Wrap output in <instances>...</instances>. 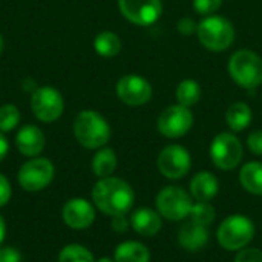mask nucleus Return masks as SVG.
I'll return each instance as SVG.
<instances>
[{
  "instance_id": "obj_1",
  "label": "nucleus",
  "mask_w": 262,
  "mask_h": 262,
  "mask_svg": "<svg viewBox=\"0 0 262 262\" xmlns=\"http://www.w3.org/2000/svg\"><path fill=\"white\" fill-rule=\"evenodd\" d=\"M94 206L107 216L126 215L135 201V193L130 184L117 177L100 178L92 187Z\"/></svg>"
},
{
  "instance_id": "obj_2",
  "label": "nucleus",
  "mask_w": 262,
  "mask_h": 262,
  "mask_svg": "<svg viewBox=\"0 0 262 262\" xmlns=\"http://www.w3.org/2000/svg\"><path fill=\"white\" fill-rule=\"evenodd\" d=\"M74 135L86 149H101L111 140V126L97 111H81L74 120Z\"/></svg>"
},
{
  "instance_id": "obj_3",
  "label": "nucleus",
  "mask_w": 262,
  "mask_h": 262,
  "mask_svg": "<svg viewBox=\"0 0 262 262\" xmlns=\"http://www.w3.org/2000/svg\"><path fill=\"white\" fill-rule=\"evenodd\" d=\"M196 37L207 51L223 52L233 45L235 28L229 18L212 14L198 23Z\"/></svg>"
},
{
  "instance_id": "obj_4",
  "label": "nucleus",
  "mask_w": 262,
  "mask_h": 262,
  "mask_svg": "<svg viewBox=\"0 0 262 262\" xmlns=\"http://www.w3.org/2000/svg\"><path fill=\"white\" fill-rule=\"evenodd\" d=\"M229 74L244 89H256L262 83V58L250 49H239L229 60Z\"/></svg>"
},
{
  "instance_id": "obj_5",
  "label": "nucleus",
  "mask_w": 262,
  "mask_h": 262,
  "mask_svg": "<svg viewBox=\"0 0 262 262\" xmlns=\"http://www.w3.org/2000/svg\"><path fill=\"white\" fill-rule=\"evenodd\" d=\"M255 236V224L244 215H232L218 227V243L223 249L239 252L246 249Z\"/></svg>"
},
{
  "instance_id": "obj_6",
  "label": "nucleus",
  "mask_w": 262,
  "mask_h": 262,
  "mask_svg": "<svg viewBox=\"0 0 262 262\" xmlns=\"http://www.w3.org/2000/svg\"><path fill=\"white\" fill-rule=\"evenodd\" d=\"M54 175H55V167L52 161L48 158L35 157L28 160L25 164H21L17 173V181L23 190L29 193H35L46 189L52 183Z\"/></svg>"
},
{
  "instance_id": "obj_7",
  "label": "nucleus",
  "mask_w": 262,
  "mask_h": 262,
  "mask_svg": "<svg viewBox=\"0 0 262 262\" xmlns=\"http://www.w3.org/2000/svg\"><path fill=\"white\" fill-rule=\"evenodd\" d=\"M193 203L192 196L178 186H167L157 195L158 213L169 221H181L190 216Z\"/></svg>"
},
{
  "instance_id": "obj_8",
  "label": "nucleus",
  "mask_w": 262,
  "mask_h": 262,
  "mask_svg": "<svg viewBox=\"0 0 262 262\" xmlns=\"http://www.w3.org/2000/svg\"><path fill=\"white\" fill-rule=\"evenodd\" d=\"M210 160L221 170H233L239 166L244 150L239 138L230 132L218 134L210 143Z\"/></svg>"
},
{
  "instance_id": "obj_9",
  "label": "nucleus",
  "mask_w": 262,
  "mask_h": 262,
  "mask_svg": "<svg viewBox=\"0 0 262 262\" xmlns=\"http://www.w3.org/2000/svg\"><path fill=\"white\" fill-rule=\"evenodd\" d=\"M31 111L37 120L54 123L63 115V95L52 86H40L31 95Z\"/></svg>"
},
{
  "instance_id": "obj_10",
  "label": "nucleus",
  "mask_w": 262,
  "mask_h": 262,
  "mask_svg": "<svg viewBox=\"0 0 262 262\" xmlns=\"http://www.w3.org/2000/svg\"><path fill=\"white\" fill-rule=\"evenodd\" d=\"M193 126V114L189 107L173 104L166 107L157 121L158 132L166 138H181Z\"/></svg>"
},
{
  "instance_id": "obj_11",
  "label": "nucleus",
  "mask_w": 262,
  "mask_h": 262,
  "mask_svg": "<svg viewBox=\"0 0 262 262\" xmlns=\"http://www.w3.org/2000/svg\"><path fill=\"white\" fill-rule=\"evenodd\" d=\"M157 163L163 177L167 180H181L189 173L192 158L186 147L180 144H169L160 152Z\"/></svg>"
},
{
  "instance_id": "obj_12",
  "label": "nucleus",
  "mask_w": 262,
  "mask_h": 262,
  "mask_svg": "<svg viewBox=\"0 0 262 262\" xmlns=\"http://www.w3.org/2000/svg\"><path fill=\"white\" fill-rule=\"evenodd\" d=\"M120 12L126 20L138 26H149L163 14L161 0H118Z\"/></svg>"
},
{
  "instance_id": "obj_13",
  "label": "nucleus",
  "mask_w": 262,
  "mask_h": 262,
  "mask_svg": "<svg viewBox=\"0 0 262 262\" xmlns=\"http://www.w3.org/2000/svg\"><path fill=\"white\" fill-rule=\"evenodd\" d=\"M117 97L127 106H143L152 98L150 83L137 74H127L121 77L117 83Z\"/></svg>"
},
{
  "instance_id": "obj_14",
  "label": "nucleus",
  "mask_w": 262,
  "mask_h": 262,
  "mask_svg": "<svg viewBox=\"0 0 262 262\" xmlns=\"http://www.w3.org/2000/svg\"><path fill=\"white\" fill-rule=\"evenodd\" d=\"M61 216L69 229L86 230L95 221V206L84 198H72L64 203Z\"/></svg>"
},
{
  "instance_id": "obj_15",
  "label": "nucleus",
  "mask_w": 262,
  "mask_h": 262,
  "mask_svg": "<svg viewBox=\"0 0 262 262\" xmlns=\"http://www.w3.org/2000/svg\"><path fill=\"white\" fill-rule=\"evenodd\" d=\"M15 146L23 157L35 158L43 152L46 146V137L40 127L34 124H25L15 135Z\"/></svg>"
},
{
  "instance_id": "obj_16",
  "label": "nucleus",
  "mask_w": 262,
  "mask_h": 262,
  "mask_svg": "<svg viewBox=\"0 0 262 262\" xmlns=\"http://www.w3.org/2000/svg\"><path fill=\"white\" fill-rule=\"evenodd\" d=\"M209 241V230L192 220L186 221L178 230V243L187 252H196L203 249Z\"/></svg>"
},
{
  "instance_id": "obj_17",
  "label": "nucleus",
  "mask_w": 262,
  "mask_h": 262,
  "mask_svg": "<svg viewBox=\"0 0 262 262\" xmlns=\"http://www.w3.org/2000/svg\"><path fill=\"white\" fill-rule=\"evenodd\" d=\"M130 227L141 236H154L163 227V216L149 207L137 209L130 215Z\"/></svg>"
},
{
  "instance_id": "obj_18",
  "label": "nucleus",
  "mask_w": 262,
  "mask_h": 262,
  "mask_svg": "<svg viewBox=\"0 0 262 262\" xmlns=\"http://www.w3.org/2000/svg\"><path fill=\"white\" fill-rule=\"evenodd\" d=\"M218 190H220L218 178L207 170L196 173L190 181V196L196 203L212 201L218 195Z\"/></svg>"
},
{
  "instance_id": "obj_19",
  "label": "nucleus",
  "mask_w": 262,
  "mask_h": 262,
  "mask_svg": "<svg viewBox=\"0 0 262 262\" xmlns=\"http://www.w3.org/2000/svg\"><path fill=\"white\" fill-rule=\"evenodd\" d=\"M114 259L115 262H150V252L138 241H126L115 249Z\"/></svg>"
},
{
  "instance_id": "obj_20",
  "label": "nucleus",
  "mask_w": 262,
  "mask_h": 262,
  "mask_svg": "<svg viewBox=\"0 0 262 262\" xmlns=\"http://www.w3.org/2000/svg\"><path fill=\"white\" fill-rule=\"evenodd\" d=\"M253 114L247 103L236 101L230 104L226 111V123L233 132H241L247 129L252 123Z\"/></svg>"
},
{
  "instance_id": "obj_21",
  "label": "nucleus",
  "mask_w": 262,
  "mask_h": 262,
  "mask_svg": "<svg viewBox=\"0 0 262 262\" xmlns=\"http://www.w3.org/2000/svg\"><path fill=\"white\" fill-rule=\"evenodd\" d=\"M241 186L252 195H262V163L250 161L239 172Z\"/></svg>"
},
{
  "instance_id": "obj_22",
  "label": "nucleus",
  "mask_w": 262,
  "mask_h": 262,
  "mask_svg": "<svg viewBox=\"0 0 262 262\" xmlns=\"http://www.w3.org/2000/svg\"><path fill=\"white\" fill-rule=\"evenodd\" d=\"M117 169V155L111 147H101L92 158V172L98 178L112 177Z\"/></svg>"
},
{
  "instance_id": "obj_23",
  "label": "nucleus",
  "mask_w": 262,
  "mask_h": 262,
  "mask_svg": "<svg viewBox=\"0 0 262 262\" xmlns=\"http://www.w3.org/2000/svg\"><path fill=\"white\" fill-rule=\"evenodd\" d=\"M94 49L101 57H115L121 51V40L115 32L103 31L94 38Z\"/></svg>"
},
{
  "instance_id": "obj_24",
  "label": "nucleus",
  "mask_w": 262,
  "mask_h": 262,
  "mask_svg": "<svg viewBox=\"0 0 262 262\" xmlns=\"http://www.w3.org/2000/svg\"><path fill=\"white\" fill-rule=\"evenodd\" d=\"M177 101L181 106L190 107L201 100V86L196 80L186 78L177 86Z\"/></svg>"
},
{
  "instance_id": "obj_25",
  "label": "nucleus",
  "mask_w": 262,
  "mask_h": 262,
  "mask_svg": "<svg viewBox=\"0 0 262 262\" xmlns=\"http://www.w3.org/2000/svg\"><path fill=\"white\" fill-rule=\"evenodd\" d=\"M58 262H95V258L84 246L69 244L60 250Z\"/></svg>"
},
{
  "instance_id": "obj_26",
  "label": "nucleus",
  "mask_w": 262,
  "mask_h": 262,
  "mask_svg": "<svg viewBox=\"0 0 262 262\" xmlns=\"http://www.w3.org/2000/svg\"><path fill=\"white\" fill-rule=\"evenodd\" d=\"M20 111L15 104H3L0 106V132L6 134L14 130L20 123Z\"/></svg>"
},
{
  "instance_id": "obj_27",
  "label": "nucleus",
  "mask_w": 262,
  "mask_h": 262,
  "mask_svg": "<svg viewBox=\"0 0 262 262\" xmlns=\"http://www.w3.org/2000/svg\"><path fill=\"white\" fill-rule=\"evenodd\" d=\"M189 218L201 226L209 227L215 221V209L209 203H196V204H193Z\"/></svg>"
},
{
  "instance_id": "obj_28",
  "label": "nucleus",
  "mask_w": 262,
  "mask_h": 262,
  "mask_svg": "<svg viewBox=\"0 0 262 262\" xmlns=\"http://www.w3.org/2000/svg\"><path fill=\"white\" fill-rule=\"evenodd\" d=\"M223 5V0H193V9L200 15H212L215 14Z\"/></svg>"
},
{
  "instance_id": "obj_29",
  "label": "nucleus",
  "mask_w": 262,
  "mask_h": 262,
  "mask_svg": "<svg viewBox=\"0 0 262 262\" xmlns=\"http://www.w3.org/2000/svg\"><path fill=\"white\" fill-rule=\"evenodd\" d=\"M235 262H262V250L259 249H243L236 253Z\"/></svg>"
},
{
  "instance_id": "obj_30",
  "label": "nucleus",
  "mask_w": 262,
  "mask_h": 262,
  "mask_svg": "<svg viewBox=\"0 0 262 262\" xmlns=\"http://www.w3.org/2000/svg\"><path fill=\"white\" fill-rule=\"evenodd\" d=\"M247 147L252 154L262 157V130H253L247 137Z\"/></svg>"
},
{
  "instance_id": "obj_31",
  "label": "nucleus",
  "mask_w": 262,
  "mask_h": 262,
  "mask_svg": "<svg viewBox=\"0 0 262 262\" xmlns=\"http://www.w3.org/2000/svg\"><path fill=\"white\" fill-rule=\"evenodd\" d=\"M11 196H12L11 183L3 173H0V207H5L9 203Z\"/></svg>"
},
{
  "instance_id": "obj_32",
  "label": "nucleus",
  "mask_w": 262,
  "mask_h": 262,
  "mask_svg": "<svg viewBox=\"0 0 262 262\" xmlns=\"http://www.w3.org/2000/svg\"><path fill=\"white\" fill-rule=\"evenodd\" d=\"M177 29L181 35H192L196 34L198 29V23H195L192 18L189 17H183L178 23H177Z\"/></svg>"
},
{
  "instance_id": "obj_33",
  "label": "nucleus",
  "mask_w": 262,
  "mask_h": 262,
  "mask_svg": "<svg viewBox=\"0 0 262 262\" xmlns=\"http://www.w3.org/2000/svg\"><path fill=\"white\" fill-rule=\"evenodd\" d=\"M0 262H21V253L15 247H0Z\"/></svg>"
},
{
  "instance_id": "obj_34",
  "label": "nucleus",
  "mask_w": 262,
  "mask_h": 262,
  "mask_svg": "<svg viewBox=\"0 0 262 262\" xmlns=\"http://www.w3.org/2000/svg\"><path fill=\"white\" fill-rule=\"evenodd\" d=\"M130 221L126 218V215H118V216H112V229L117 233H124L129 229Z\"/></svg>"
},
{
  "instance_id": "obj_35",
  "label": "nucleus",
  "mask_w": 262,
  "mask_h": 262,
  "mask_svg": "<svg viewBox=\"0 0 262 262\" xmlns=\"http://www.w3.org/2000/svg\"><path fill=\"white\" fill-rule=\"evenodd\" d=\"M9 150V143L6 140V137L3 135V132H0V163L6 158Z\"/></svg>"
},
{
  "instance_id": "obj_36",
  "label": "nucleus",
  "mask_w": 262,
  "mask_h": 262,
  "mask_svg": "<svg viewBox=\"0 0 262 262\" xmlns=\"http://www.w3.org/2000/svg\"><path fill=\"white\" fill-rule=\"evenodd\" d=\"M5 236H6V223H5L3 216L0 215V246L5 241Z\"/></svg>"
},
{
  "instance_id": "obj_37",
  "label": "nucleus",
  "mask_w": 262,
  "mask_h": 262,
  "mask_svg": "<svg viewBox=\"0 0 262 262\" xmlns=\"http://www.w3.org/2000/svg\"><path fill=\"white\" fill-rule=\"evenodd\" d=\"M95 262H115V259H112V258H100Z\"/></svg>"
},
{
  "instance_id": "obj_38",
  "label": "nucleus",
  "mask_w": 262,
  "mask_h": 262,
  "mask_svg": "<svg viewBox=\"0 0 262 262\" xmlns=\"http://www.w3.org/2000/svg\"><path fill=\"white\" fill-rule=\"evenodd\" d=\"M3 46H5V43H3V37L0 35V54H2V51H3Z\"/></svg>"
}]
</instances>
